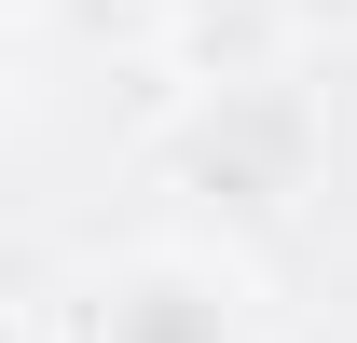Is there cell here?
<instances>
[{"instance_id": "obj_1", "label": "cell", "mask_w": 357, "mask_h": 343, "mask_svg": "<svg viewBox=\"0 0 357 343\" xmlns=\"http://www.w3.org/2000/svg\"><path fill=\"white\" fill-rule=\"evenodd\" d=\"M96 343H248V302H234L220 261H137L96 289Z\"/></svg>"}, {"instance_id": "obj_2", "label": "cell", "mask_w": 357, "mask_h": 343, "mask_svg": "<svg viewBox=\"0 0 357 343\" xmlns=\"http://www.w3.org/2000/svg\"><path fill=\"white\" fill-rule=\"evenodd\" d=\"M289 14H357V0H289Z\"/></svg>"}]
</instances>
